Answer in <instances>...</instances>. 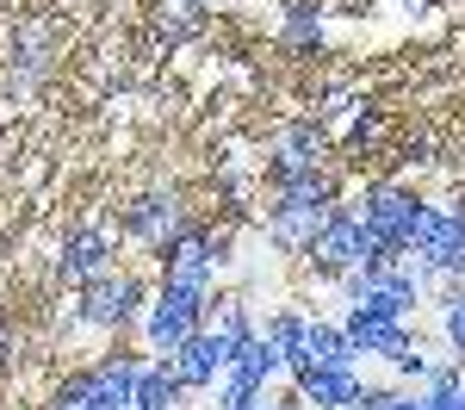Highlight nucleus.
I'll return each instance as SVG.
<instances>
[{
  "label": "nucleus",
  "instance_id": "nucleus-1",
  "mask_svg": "<svg viewBox=\"0 0 465 410\" xmlns=\"http://www.w3.org/2000/svg\"><path fill=\"white\" fill-rule=\"evenodd\" d=\"M149 280L143 274H124V267H112V274H100V280H87L81 286V298H74V311H69V330H131V324H143V311H149Z\"/></svg>",
  "mask_w": 465,
  "mask_h": 410
},
{
  "label": "nucleus",
  "instance_id": "nucleus-2",
  "mask_svg": "<svg viewBox=\"0 0 465 410\" xmlns=\"http://www.w3.org/2000/svg\"><path fill=\"white\" fill-rule=\"evenodd\" d=\"M205 317H212V293H199V286H155V298H149V311H143V348L149 355H174L186 335H199L205 330Z\"/></svg>",
  "mask_w": 465,
  "mask_h": 410
},
{
  "label": "nucleus",
  "instance_id": "nucleus-3",
  "mask_svg": "<svg viewBox=\"0 0 465 410\" xmlns=\"http://www.w3.org/2000/svg\"><path fill=\"white\" fill-rule=\"evenodd\" d=\"M304 255H311V267H317L322 280H341L348 267H366V261H385L391 249H379L372 236H366V224H360L354 205H335L329 218H322V230L304 243Z\"/></svg>",
  "mask_w": 465,
  "mask_h": 410
},
{
  "label": "nucleus",
  "instance_id": "nucleus-4",
  "mask_svg": "<svg viewBox=\"0 0 465 410\" xmlns=\"http://www.w3.org/2000/svg\"><path fill=\"white\" fill-rule=\"evenodd\" d=\"M354 212H360L366 236H372L379 249L410 255V230L422 218V199H416V193H403V186H372L366 199H354Z\"/></svg>",
  "mask_w": 465,
  "mask_h": 410
},
{
  "label": "nucleus",
  "instance_id": "nucleus-5",
  "mask_svg": "<svg viewBox=\"0 0 465 410\" xmlns=\"http://www.w3.org/2000/svg\"><path fill=\"white\" fill-rule=\"evenodd\" d=\"M118 230L137 236V243H149V249H162V243H180V236L199 230V224L186 218V199H180L174 186H155V193L131 199V205L118 212Z\"/></svg>",
  "mask_w": 465,
  "mask_h": 410
},
{
  "label": "nucleus",
  "instance_id": "nucleus-6",
  "mask_svg": "<svg viewBox=\"0 0 465 410\" xmlns=\"http://www.w3.org/2000/svg\"><path fill=\"white\" fill-rule=\"evenodd\" d=\"M230 355H236V342H223V335L205 324L199 335H186L174 355H168V367H174V379L186 392H217V379L230 373Z\"/></svg>",
  "mask_w": 465,
  "mask_h": 410
},
{
  "label": "nucleus",
  "instance_id": "nucleus-7",
  "mask_svg": "<svg viewBox=\"0 0 465 410\" xmlns=\"http://www.w3.org/2000/svg\"><path fill=\"white\" fill-rule=\"evenodd\" d=\"M155 261H162V280H168V286H199V293H212L217 267H223L217 236H205V230H186L180 243H162Z\"/></svg>",
  "mask_w": 465,
  "mask_h": 410
},
{
  "label": "nucleus",
  "instance_id": "nucleus-8",
  "mask_svg": "<svg viewBox=\"0 0 465 410\" xmlns=\"http://www.w3.org/2000/svg\"><path fill=\"white\" fill-rule=\"evenodd\" d=\"M112 255H118V243H112L106 224H81V230H69V243H63V280H74V286H87V280H100V274H112Z\"/></svg>",
  "mask_w": 465,
  "mask_h": 410
},
{
  "label": "nucleus",
  "instance_id": "nucleus-9",
  "mask_svg": "<svg viewBox=\"0 0 465 410\" xmlns=\"http://www.w3.org/2000/svg\"><path fill=\"white\" fill-rule=\"evenodd\" d=\"M341 330L354 335L360 361H397V355L410 348V324H403V317H379V311H360V305H348Z\"/></svg>",
  "mask_w": 465,
  "mask_h": 410
},
{
  "label": "nucleus",
  "instance_id": "nucleus-10",
  "mask_svg": "<svg viewBox=\"0 0 465 410\" xmlns=\"http://www.w3.org/2000/svg\"><path fill=\"white\" fill-rule=\"evenodd\" d=\"M298 385V398L317 410H354L360 392H366V379H360V367H311L292 379Z\"/></svg>",
  "mask_w": 465,
  "mask_h": 410
},
{
  "label": "nucleus",
  "instance_id": "nucleus-11",
  "mask_svg": "<svg viewBox=\"0 0 465 410\" xmlns=\"http://www.w3.org/2000/svg\"><path fill=\"white\" fill-rule=\"evenodd\" d=\"M311 367H360V348L354 335L341 330V324H322V317H311V335H304V355L292 361V379Z\"/></svg>",
  "mask_w": 465,
  "mask_h": 410
},
{
  "label": "nucleus",
  "instance_id": "nucleus-12",
  "mask_svg": "<svg viewBox=\"0 0 465 410\" xmlns=\"http://www.w3.org/2000/svg\"><path fill=\"white\" fill-rule=\"evenodd\" d=\"M280 373H286V355H280L261 330L236 342V355H230V379H242V385H261V392H267Z\"/></svg>",
  "mask_w": 465,
  "mask_h": 410
},
{
  "label": "nucleus",
  "instance_id": "nucleus-13",
  "mask_svg": "<svg viewBox=\"0 0 465 410\" xmlns=\"http://www.w3.org/2000/svg\"><path fill=\"white\" fill-rule=\"evenodd\" d=\"M180 398H186V385L174 379V367L168 361H143V373H137V410H180Z\"/></svg>",
  "mask_w": 465,
  "mask_h": 410
},
{
  "label": "nucleus",
  "instance_id": "nucleus-14",
  "mask_svg": "<svg viewBox=\"0 0 465 410\" xmlns=\"http://www.w3.org/2000/svg\"><path fill=\"white\" fill-rule=\"evenodd\" d=\"M434 305H440V335H447V355L465 367V280L440 286V293H434Z\"/></svg>",
  "mask_w": 465,
  "mask_h": 410
},
{
  "label": "nucleus",
  "instance_id": "nucleus-15",
  "mask_svg": "<svg viewBox=\"0 0 465 410\" xmlns=\"http://www.w3.org/2000/svg\"><path fill=\"white\" fill-rule=\"evenodd\" d=\"M261 335L286 355V373H292V361L304 355V335H311V317H298V311H273L267 324H261Z\"/></svg>",
  "mask_w": 465,
  "mask_h": 410
},
{
  "label": "nucleus",
  "instance_id": "nucleus-16",
  "mask_svg": "<svg viewBox=\"0 0 465 410\" xmlns=\"http://www.w3.org/2000/svg\"><path fill=\"white\" fill-rule=\"evenodd\" d=\"M205 324H212V330L223 335V342H242V335H254V330H261V324L249 317V305H242V298H217Z\"/></svg>",
  "mask_w": 465,
  "mask_h": 410
},
{
  "label": "nucleus",
  "instance_id": "nucleus-17",
  "mask_svg": "<svg viewBox=\"0 0 465 410\" xmlns=\"http://www.w3.org/2000/svg\"><path fill=\"white\" fill-rule=\"evenodd\" d=\"M261 405H267L261 385H242V379H230V373L217 379V410H261Z\"/></svg>",
  "mask_w": 465,
  "mask_h": 410
},
{
  "label": "nucleus",
  "instance_id": "nucleus-18",
  "mask_svg": "<svg viewBox=\"0 0 465 410\" xmlns=\"http://www.w3.org/2000/svg\"><path fill=\"white\" fill-rule=\"evenodd\" d=\"M391 367H397V385H422V379H429V367H434V355L422 348V342H410Z\"/></svg>",
  "mask_w": 465,
  "mask_h": 410
},
{
  "label": "nucleus",
  "instance_id": "nucleus-19",
  "mask_svg": "<svg viewBox=\"0 0 465 410\" xmlns=\"http://www.w3.org/2000/svg\"><path fill=\"white\" fill-rule=\"evenodd\" d=\"M286 37H292V44H322V25H317V13H311V6H298V13L286 19Z\"/></svg>",
  "mask_w": 465,
  "mask_h": 410
},
{
  "label": "nucleus",
  "instance_id": "nucleus-20",
  "mask_svg": "<svg viewBox=\"0 0 465 410\" xmlns=\"http://www.w3.org/2000/svg\"><path fill=\"white\" fill-rule=\"evenodd\" d=\"M403 392H410V385H366L354 410H397V398H403Z\"/></svg>",
  "mask_w": 465,
  "mask_h": 410
},
{
  "label": "nucleus",
  "instance_id": "nucleus-21",
  "mask_svg": "<svg viewBox=\"0 0 465 410\" xmlns=\"http://www.w3.org/2000/svg\"><path fill=\"white\" fill-rule=\"evenodd\" d=\"M429 405L434 410H465V379L453 385V392H429Z\"/></svg>",
  "mask_w": 465,
  "mask_h": 410
},
{
  "label": "nucleus",
  "instance_id": "nucleus-22",
  "mask_svg": "<svg viewBox=\"0 0 465 410\" xmlns=\"http://www.w3.org/2000/svg\"><path fill=\"white\" fill-rule=\"evenodd\" d=\"M397 410H434V405H429V392H403V398H397Z\"/></svg>",
  "mask_w": 465,
  "mask_h": 410
},
{
  "label": "nucleus",
  "instance_id": "nucleus-23",
  "mask_svg": "<svg viewBox=\"0 0 465 410\" xmlns=\"http://www.w3.org/2000/svg\"><path fill=\"white\" fill-rule=\"evenodd\" d=\"M403 6H410V13H429V6H434V0H403Z\"/></svg>",
  "mask_w": 465,
  "mask_h": 410
}]
</instances>
